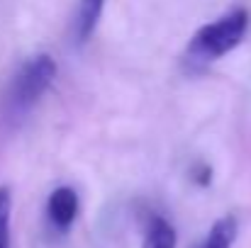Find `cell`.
Here are the masks:
<instances>
[{"instance_id": "1", "label": "cell", "mask_w": 251, "mask_h": 248, "mask_svg": "<svg viewBox=\"0 0 251 248\" xmlns=\"http://www.w3.org/2000/svg\"><path fill=\"white\" fill-rule=\"evenodd\" d=\"M249 29V12L244 7H232L215 22L202 24L188 42L185 59L190 64H212L229 51H234Z\"/></svg>"}, {"instance_id": "2", "label": "cell", "mask_w": 251, "mask_h": 248, "mask_svg": "<svg viewBox=\"0 0 251 248\" xmlns=\"http://www.w3.org/2000/svg\"><path fill=\"white\" fill-rule=\"evenodd\" d=\"M56 61L49 54H37L29 56L12 76V81L5 90L2 105L7 117H22L27 114L39 100L42 95L51 88V83L56 78Z\"/></svg>"}, {"instance_id": "3", "label": "cell", "mask_w": 251, "mask_h": 248, "mask_svg": "<svg viewBox=\"0 0 251 248\" xmlns=\"http://www.w3.org/2000/svg\"><path fill=\"white\" fill-rule=\"evenodd\" d=\"M78 209H81L78 192H76L74 187H69V185L56 187V190L49 195V200H47V219H49V224H51L56 231H61V234H66V231L74 226V222H76V217H78Z\"/></svg>"}, {"instance_id": "4", "label": "cell", "mask_w": 251, "mask_h": 248, "mask_svg": "<svg viewBox=\"0 0 251 248\" xmlns=\"http://www.w3.org/2000/svg\"><path fill=\"white\" fill-rule=\"evenodd\" d=\"M105 2L107 0H78L76 17H74V42L76 44H85L93 37L98 20L105 10Z\"/></svg>"}, {"instance_id": "5", "label": "cell", "mask_w": 251, "mask_h": 248, "mask_svg": "<svg viewBox=\"0 0 251 248\" xmlns=\"http://www.w3.org/2000/svg\"><path fill=\"white\" fill-rule=\"evenodd\" d=\"M142 248H176V229L164 217H151L144 231Z\"/></svg>"}, {"instance_id": "6", "label": "cell", "mask_w": 251, "mask_h": 248, "mask_svg": "<svg viewBox=\"0 0 251 248\" xmlns=\"http://www.w3.org/2000/svg\"><path fill=\"white\" fill-rule=\"evenodd\" d=\"M237 229L239 226H237V219L232 214L217 219L210 226V231H207L205 241L200 244V248H232L234 246V239H237Z\"/></svg>"}, {"instance_id": "7", "label": "cell", "mask_w": 251, "mask_h": 248, "mask_svg": "<svg viewBox=\"0 0 251 248\" xmlns=\"http://www.w3.org/2000/svg\"><path fill=\"white\" fill-rule=\"evenodd\" d=\"M10 214H12V195L10 187H0V248H10Z\"/></svg>"}, {"instance_id": "8", "label": "cell", "mask_w": 251, "mask_h": 248, "mask_svg": "<svg viewBox=\"0 0 251 248\" xmlns=\"http://www.w3.org/2000/svg\"><path fill=\"white\" fill-rule=\"evenodd\" d=\"M190 178H193V182L195 185H200V187H207L210 182H212V168L207 163H195L190 168Z\"/></svg>"}]
</instances>
